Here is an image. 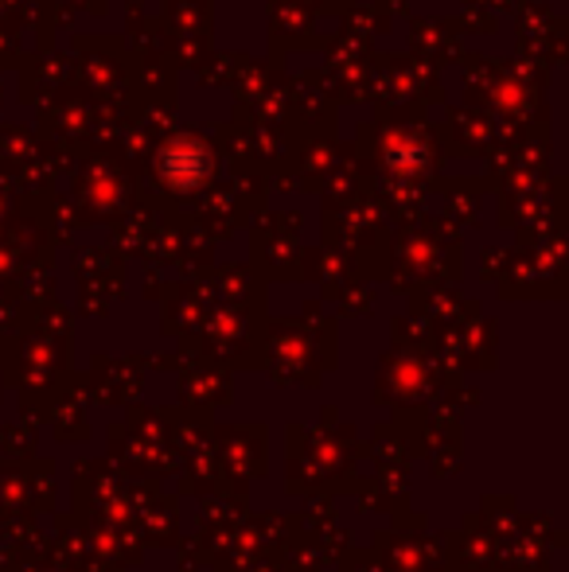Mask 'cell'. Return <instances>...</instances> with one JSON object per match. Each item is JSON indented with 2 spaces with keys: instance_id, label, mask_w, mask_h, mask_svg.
Returning a JSON list of instances; mask_svg holds the SVG:
<instances>
[{
  "instance_id": "cell-1",
  "label": "cell",
  "mask_w": 569,
  "mask_h": 572,
  "mask_svg": "<svg viewBox=\"0 0 569 572\" xmlns=\"http://www.w3.org/2000/svg\"><path fill=\"white\" fill-rule=\"evenodd\" d=\"M160 164H165V171L176 183H199L203 171H208V153L199 145H172Z\"/></svg>"
}]
</instances>
